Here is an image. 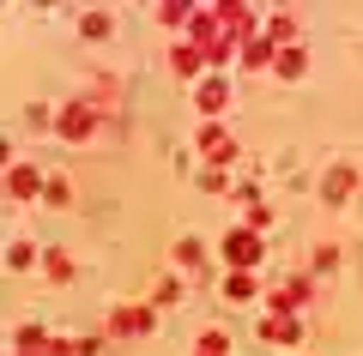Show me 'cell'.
I'll list each match as a JSON object with an SVG mask.
<instances>
[{
  "instance_id": "1",
  "label": "cell",
  "mask_w": 363,
  "mask_h": 356,
  "mask_svg": "<svg viewBox=\"0 0 363 356\" xmlns=\"http://www.w3.org/2000/svg\"><path fill=\"white\" fill-rule=\"evenodd\" d=\"M224 260H230L236 272H248L260 260V236L255 229H230V236H224Z\"/></svg>"
},
{
  "instance_id": "2",
  "label": "cell",
  "mask_w": 363,
  "mask_h": 356,
  "mask_svg": "<svg viewBox=\"0 0 363 356\" xmlns=\"http://www.w3.org/2000/svg\"><path fill=\"white\" fill-rule=\"evenodd\" d=\"M91 127H97V115H91V103H85V97H73V103L61 109V139H85Z\"/></svg>"
},
{
  "instance_id": "3",
  "label": "cell",
  "mask_w": 363,
  "mask_h": 356,
  "mask_svg": "<svg viewBox=\"0 0 363 356\" xmlns=\"http://www.w3.org/2000/svg\"><path fill=\"white\" fill-rule=\"evenodd\" d=\"M109 332H121V338H145V332H152V308H116V314H109Z\"/></svg>"
},
{
  "instance_id": "4",
  "label": "cell",
  "mask_w": 363,
  "mask_h": 356,
  "mask_svg": "<svg viewBox=\"0 0 363 356\" xmlns=\"http://www.w3.org/2000/svg\"><path fill=\"white\" fill-rule=\"evenodd\" d=\"M6 193H13V200H37L43 193V176L30 163H13V176H6Z\"/></svg>"
},
{
  "instance_id": "5",
  "label": "cell",
  "mask_w": 363,
  "mask_h": 356,
  "mask_svg": "<svg viewBox=\"0 0 363 356\" xmlns=\"http://www.w3.org/2000/svg\"><path fill=\"white\" fill-rule=\"evenodd\" d=\"M200 151H206L212 163H224L236 145H230V133H224V127H212V121H206V127H200Z\"/></svg>"
},
{
  "instance_id": "6",
  "label": "cell",
  "mask_w": 363,
  "mask_h": 356,
  "mask_svg": "<svg viewBox=\"0 0 363 356\" xmlns=\"http://www.w3.org/2000/svg\"><path fill=\"white\" fill-rule=\"evenodd\" d=\"M260 332H267V344H291V338H297V320H291V308H272V320H267Z\"/></svg>"
},
{
  "instance_id": "7",
  "label": "cell",
  "mask_w": 363,
  "mask_h": 356,
  "mask_svg": "<svg viewBox=\"0 0 363 356\" xmlns=\"http://www.w3.org/2000/svg\"><path fill=\"white\" fill-rule=\"evenodd\" d=\"M194 103H200V109H206V115H218L224 103H230V85H224V79H206V85L194 91Z\"/></svg>"
},
{
  "instance_id": "8",
  "label": "cell",
  "mask_w": 363,
  "mask_h": 356,
  "mask_svg": "<svg viewBox=\"0 0 363 356\" xmlns=\"http://www.w3.org/2000/svg\"><path fill=\"white\" fill-rule=\"evenodd\" d=\"M169 61H176V73H200V61H206V54H200L194 42H176V54H169Z\"/></svg>"
},
{
  "instance_id": "9",
  "label": "cell",
  "mask_w": 363,
  "mask_h": 356,
  "mask_svg": "<svg viewBox=\"0 0 363 356\" xmlns=\"http://www.w3.org/2000/svg\"><path fill=\"white\" fill-rule=\"evenodd\" d=\"M224 296H230V302H248V296H255V278H248V272H236V278H224Z\"/></svg>"
},
{
  "instance_id": "10",
  "label": "cell",
  "mask_w": 363,
  "mask_h": 356,
  "mask_svg": "<svg viewBox=\"0 0 363 356\" xmlns=\"http://www.w3.org/2000/svg\"><path fill=\"white\" fill-rule=\"evenodd\" d=\"M200 356H230V332H206L200 338Z\"/></svg>"
},
{
  "instance_id": "11",
  "label": "cell",
  "mask_w": 363,
  "mask_h": 356,
  "mask_svg": "<svg viewBox=\"0 0 363 356\" xmlns=\"http://www.w3.org/2000/svg\"><path fill=\"white\" fill-rule=\"evenodd\" d=\"M43 266H49V278H55V284H67V278H73V260H67V254H49Z\"/></svg>"
},
{
  "instance_id": "12",
  "label": "cell",
  "mask_w": 363,
  "mask_h": 356,
  "mask_svg": "<svg viewBox=\"0 0 363 356\" xmlns=\"http://www.w3.org/2000/svg\"><path fill=\"white\" fill-rule=\"evenodd\" d=\"M279 73L297 79V73H303V49H285V54H279Z\"/></svg>"
},
{
  "instance_id": "13",
  "label": "cell",
  "mask_w": 363,
  "mask_h": 356,
  "mask_svg": "<svg viewBox=\"0 0 363 356\" xmlns=\"http://www.w3.org/2000/svg\"><path fill=\"white\" fill-rule=\"evenodd\" d=\"M327 193H333V200H345V193H351V169H333V181H327Z\"/></svg>"
},
{
  "instance_id": "14",
  "label": "cell",
  "mask_w": 363,
  "mask_h": 356,
  "mask_svg": "<svg viewBox=\"0 0 363 356\" xmlns=\"http://www.w3.org/2000/svg\"><path fill=\"white\" fill-rule=\"evenodd\" d=\"M109 30V13H85V37H104Z\"/></svg>"
}]
</instances>
